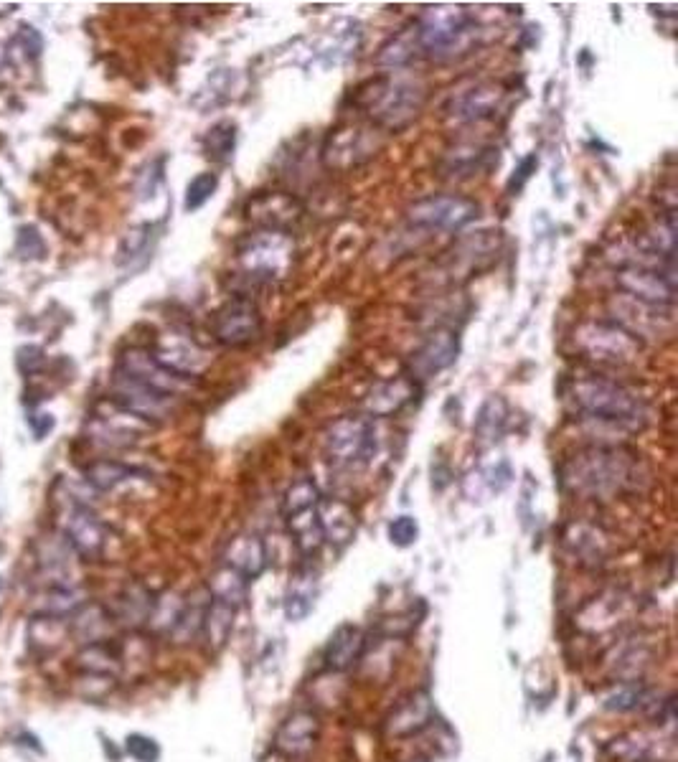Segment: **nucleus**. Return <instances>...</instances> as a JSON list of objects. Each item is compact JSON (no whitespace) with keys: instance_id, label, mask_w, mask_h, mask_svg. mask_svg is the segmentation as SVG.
Listing matches in <instances>:
<instances>
[{"instance_id":"17","label":"nucleus","mask_w":678,"mask_h":762,"mask_svg":"<svg viewBox=\"0 0 678 762\" xmlns=\"http://www.w3.org/2000/svg\"><path fill=\"white\" fill-rule=\"evenodd\" d=\"M117 374L138 381V384H143V387L153 389L155 394H163L168 399L176 397V392L186 381L173 374V371H168L163 364H158V359L150 351H145V348H127V351H122Z\"/></svg>"},{"instance_id":"14","label":"nucleus","mask_w":678,"mask_h":762,"mask_svg":"<svg viewBox=\"0 0 678 762\" xmlns=\"http://www.w3.org/2000/svg\"><path fill=\"white\" fill-rule=\"evenodd\" d=\"M630 615H633V597L620 590H610L585 602L574 615V625L587 635H602L628 623Z\"/></svg>"},{"instance_id":"37","label":"nucleus","mask_w":678,"mask_h":762,"mask_svg":"<svg viewBox=\"0 0 678 762\" xmlns=\"http://www.w3.org/2000/svg\"><path fill=\"white\" fill-rule=\"evenodd\" d=\"M417 56H422V51H419L417 34H414V23H409L407 28H402L397 36H392V39L381 46L376 61H379L381 67L404 69L409 67Z\"/></svg>"},{"instance_id":"22","label":"nucleus","mask_w":678,"mask_h":762,"mask_svg":"<svg viewBox=\"0 0 678 762\" xmlns=\"http://www.w3.org/2000/svg\"><path fill=\"white\" fill-rule=\"evenodd\" d=\"M366 646V633L353 623H343L333 630V635L328 638L326 651H323V661L331 671L343 674V671H351L353 666H359L361 656H364Z\"/></svg>"},{"instance_id":"6","label":"nucleus","mask_w":678,"mask_h":762,"mask_svg":"<svg viewBox=\"0 0 678 762\" xmlns=\"http://www.w3.org/2000/svg\"><path fill=\"white\" fill-rule=\"evenodd\" d=\"M323 453L336 470L366 468L376 453V432L369 417H338L323 437Z\"/></svg>"},{"instance_id":"18","label":"nucleus","mask_w":678,"mask_h":762,"mask_svg":"<svg viewBox=\"0 0 678 762\" xmlns=\"http://www.w3.org/2000/svg\"><path fill=\"white\" fill-rule=\"evenodd\" d=\"M376 148H379V143L371 138V130H364V127L359 125H346L338 127V130H331L320 155H323L326 168L346 171V168L369 161L371 155L376 153Z\"/></svg>"},{"instance_id":"54","label":"nucleus","mask_w":678,"mask_h":762,"mask_svg":"<svg viewBox=\"0 0 678 762\" xmlns=\"http://www.w3.org/2000/svg\"><path fill=\"white\" fill-rule=\"evenodd\" d=\"M0 587H3V580H0Z\"/></svg>"},{"instance_id":"1","label":"nucleus","mask_w":678,"mask_h":762,"mask_svg":"<svg viewBox=\"0 0 678 762\" xmlns=\"http://www.w3.org/2000/svg\"><path fill=\"white\" fill-rule=\"evenodd\" d=\"M564 486L582 498L610 501L638 488L640 470L635 455L618 448H590L567 460L562 470Z\"/></svg>"},{"instance_id":"8","label":"nucleus","mask_w":678,"mask_h":762,"mask_svg":"<svg viewBox=\"0 0 678 762\" xmlns=\"http://www.w3.org/2000/svg\"><path fill=\"white\" fill-rule=\"evenodd\" d=\"M579 348L585 351L587 359L607 366H625L638 359L640 341L630 331H625L620 323L592 321L577 331Z\"/></svg>"},{"instance_id":"20","label":"nucleus","mask_w":678,"mask_h":762,"mask_svg":"<svg viewBox=\"0 0 678 762\" xmlns=\"http://www.w3.org/2000/svg\"><path fill=\"white\" fill-rule=\"evenodd\" d=\"M435 722V704L427 691H412L399 699L397 707L386 714L384 732L389 737H412L425 732Z\"/></svg>"},{"instance_id":"4","label":"nucleus","mask_w":678,"mask_h":762,"mask_svg":"<svg viewBox=\"0 0 678 762\" xmlns=\"http://www.w3.org/2000/svg\"><path fill=\"white\" fill-rule=\"evenodd\" d=\"M414 34H417L422 56H432V59L455 56L475 36V18L463 6L427 8L414 21Z\"/></svg>"},{"instance_id":"5","label":"nucleus","mask_w":678,"mask_h":762,"mask_svg":"<svg viewBox=\"0 0 678 762\" xmlns=\"http://www.w3.org/2000/svg\"><path fill=\"white\" fill-rule=\"evenodd\" d=\"M295 242L282 232H254L237 242V262L252 285H270L290 272Z\"/></svg>"},{"instance_id":"24","label":"nucleus","mask_w":678,"mask_h":762,"mask_svg":"<svg viewBox=\"0 0 678 762\" xmlns=\"http://www.w3.org/2000/svg\"><path fill=\"white\" fill-rule=\"evenodd\" d=\"M267 547L257 534H237L224 549V567L234 569L244 580L254 582L267 569Z\"/></svg>"},{"instance_id":"21","label":"nucleus","mask_w":678,"mask_h":762,"mask_svg":"<svg viewBox=\"0 0 678 762\" xmlns=\"http://www.w3.org/2000/svg\"><path fill=\"white\" fill-rule=\"evenodd\" d=\"M417 397V381L409 374L376 381L364 397V412L371 417H394Z\"/></svg>"},{"instance_id":"48","label":"nucleus","mask_w":678,"mask_h":762,"mask_svg":"<svg viewBox=\"0 0 678 762\" xmlns=\"http://www.w3.org/2000/svg\"><path fill=\"white\" fill-rule=\"evenodd\" d=\"M148 232H150V227L148 224H143V227H135L125 234V239H122V247H120V254H125V260L127 257H135V254L143 252L145 244H148Z\"/></svg>"},{"instance_id":"49","label":"nucleus","mask_w":678,"mask_h":762,"mask_svg":"<svg viewBox=\"0 0 678 762\" xmlns=\"http://www.w3.org/2000/svg\"><path fill=\"white\" fill-rule=\"evenodd\" d=\"M44 361L46 356L39 346H23L21 351H18V366H21V371L26 376L36 374V371L44 366Z\"/></svg>"},{"instance_id":"12","label":"nucleus","mask_w":678,"mask_h":762,"mask_svg":"<svg viewBox=\"0 0 678 762\" xmlns=\"http://www.w3.org/2000/svg\"><path fill=\"white\" fill-rule=\"evenodd\" d=\"M305 209L298 196L285 191H260L249 196L244 204V219L257 232H282L290 234V229L303 219Z\"/></svg>"},{"instance_id":"23","label":"nucleus","mask_w":678,"mask_h":762,"mask_svg":"<svg viewBox=\"0 0 678 762\" xmlns=\"http://www.w3.org/2000/svg\"><path fill=\"white\" fill-rule=\"evenodd\" d=\"M506 100V89L498 82H483L475 84L473 89L463 92L460 97H455L450 105V115L455 120L473 122V120H488V117L496 115V110L501 107V102Z\"/></svg>"},{"instance_id":"25","label":"nucleus","mask_w":678,"mask_h":762,"mask_svg":"<svg viewBox=\"0 0 678 762\" xmlns=\"http://www.w3.org/2000/svg\"><path fill=\"white\" fill-rule=\"evenodd\" d=\"M318 521L320 529H323V539L336 549L348 547L353 542L356 531H359L356 511L346 501H341V498H320Z\"/></svg>"},{"instance_id":"10","label":"nucleus","mask_w":678,"mask_h":762,"mask_svg":"<svg viewBox=\"0 0 678 762\" xmlns=\"http://www.w3.org/2000/svg\"><path fill=\"white\" fill-rule=\"evenodd\" d=\"M615 282H618L620 293L625 298L653 305V308H673V300H676V277H673V270L628 262V265H623L615 272Z\"/></svg>"},{"instance_id":"29","label":"nucleus","mask_w":678,"mask_h":762,"mask_svg":"<svg viewBox=\"0 0 678 762\" xmlns=\"http://www.w3.org/2000/svg\"><path fill=\"white\" fill-rule=\"evenodd\" d=\"M234 615H237V610L234 608L221 605V602L216 600H209L204 620H201V630H199V641L209 656H216V653H221L226 648V643H229L232 630H234Z\"/></svg>"},{"instance_id":"27","label":"nucleus","mask_w":678,"mask_h":762,"mask_svg":"<svg viewBox=\"0 0 678 762\" xmlns=\"http://www.w3.org/2000/svg\"><path fill=\"white\" fill-rule=\"evenodd\" d=\"M155 595L140 582H133V585H127L125 590L120 592L117 597L115 608L110 610L112 618H115L117 625L127 630H138L148 625L150 610H153Z\"/></svg>"},{"instance_id":"41","label":"nucleus","mask_w":678,"mask_h":762,"mask_svg":"<svg viewBox=\"0 0 678 762\" xmlns=\"http://www.w3.org/2000/svg\"><path fill=\"white\" fill-rule=\"evenodd\" d=\"M320 488L315 486L313 478H300L293 486L287 488L285 496H282V516L290 519L295 514H303L308 508H315L320 503Z\"/></svg>"},{"instance_id":"26","label":"nucleus","mask_w":678,"mask_h":762,"mask_svg":"<svg viewBox=\"0 0 678 762\" xmlns=\"http://www.w3.org/2000/svg\"><path fill=\"white\" fill-rule=\"evenodd\" d=\"M115 628L117 623L115 618H112L110 608H105L100 602H84L82 608L69 618V633H72V638H77L82 646L112 641Z\"/></svg>"},{"instance_id":"53","label":"nucleus","mask_w":678,"mask_h":762,"mask_svg":"<svg viewBox=\"0 0 678 762\" xmlns=\"http://www.w3.org/2000/svg\"><path fill=\"white\" fill-rule=\"evenodd\" d=\"M407 762H427L425 757H414V760H407Z\"/></svg>"},{"instance_id":"31","label":"nucleus","mask_w":678,"mask_h":762,"mask_svg":"<svg viewBox=\"0 0 678 762\" xmlns=\"http://www.w3.org/2000/svg\"><path fill=\"white\" fill-rule=\"evenodd\" d=\"M206 592H209L211 600H216V602H221V605H229V608L239 610V608H244V605H247V600H249V580H244L239 572H234V569H229V567H224V564H221L214 575L209 577Z\"/></svg>"},{"instance_id":"3","label":"nucleus","mask_w":678,"mask_h":762,"mask_svg":"<svg viewBox=\"0 0 678 762\" xmlns=\"http://www.w3.org/2000/svg\"><path fill=\"white\" fill-rule=\"evenodd\" d=\"M569 399L579 415L600 425L640 430L645 425V407L630 389L605 376H579L569 387Z\"/></svg>"},{"instance_id":"32","label":"nucleus","mask_w":678,"mask_h":762,"mask_svg":"<svg viewBox=\"0 0 678 762\" xmlns=\"http://www.w3.org/2000/svg\"><path fill=\"white\" fill-rule=\"evenodd\" d=\"M648 689L651 686L645 681H610V686L600 691V707L615 714L638 712Z\"/></svg>"},{"instance_id":"35","label":"nucleus","mask_w":678,"mask_h":762,"mask_svg":"<svg viewBox=\"0 0 678 762\" xmlns=\"http://www.w3.org/2000/svg\"><path fill=\"white\" fill-rule=\"evenodd\" d=\"M493 158L498 161V150L488 148V145H478V148H475V145H470V148H458L445 155V171L450 173V176L470 178L478 171L491 168Z\"/></svg>"},{"instance_id":"52","label":"nucleus","mask_w":678,"mask_h":762,"mask_svg":"<svg viewBox=\"0 0 678 762\" xmlns=\"http://www.w3.org/2000/svg\"><path fill=\"white\" fill-rule=\"evenodd\" d=\"M531 168H536V158H534V155H531V158H526V161L521 163V168H519V183L513 186V188H516V191H519V188L524 186L526 181H529V176H531L529 171H531ZM513 188H511V191H513Z\"/></svg>"},{"instance_id":"16","label":"nucleus","mask_w":678,"mask_h":762,"mask_svg":"<svg viewBox=\"0 0 678 762\" xmlns=\"http://www.w3.org/2000/svg\"><path fill=\"white\" fill-rule=\"evenodd\" d=\"M320 717L310 709H298L287 714L272 737V747L285 760H305L318 747Z\"/></svg>"},{"instance_id":"46","label":"nucleus","mask_w":678,"mask_h":762,"mask_svg":"<svg viewBox=\"0 0 678 762\" xmlns=\"http://www.w3.org/2000/svg\"><path fill=\"white\" fill-rule=\"evenodd\" d=\"M125 750L135 762H158L160 760V745L148 735H130L125 740Z\"/></svg>"},{"instance_id":"42","label":"nucleus","mask_w":678,"mask_h":762,"mask_svg":"<svg viewBox=\"0 0 678 762\" xmlns=\"http://www.w3.org/2000/svg\"><path fill=\"white\" fill-rule=\"evenodd\" d=\"M506 420H508V404L503 402V397L493 394V397L483 404L478 420H475V430H478L480 440H488V442L498 440L503 427H506Z\"/></svg>"},{"instance_id":"11","label":"nucleus","mask_w":678,"mask_h":762,"mask_svg":"<svg viewBox=\"0 0 678 762\" xmlns=\"http://www.w3.org/2000/svg\"><path fill=\"white\" fill-rule=\"evenodd\" d=\"M656 661V648L645 633L620 635L602 656V669L610 681H643Z\"/></svg>"},{"instance_id":"15","label":"nucleus","mask_w":678,"mask_h":762,"mask_svg":"<svg viewBox=\"0 0 678 762\" xmlns=\"http://www.w3.org/2000/svg\"><path fill=\"white\" fill-rule=\"evenodd\" d=\"M64 539L77 557L97 562L105 554L107 529L84 503H74L64 516Z\"/></svg>"},{"instance_id":"13","label":"nucleus","mask_w":678,"mask_h":762,"mask_svg":"<svg viewBox=\"0 0 678 762\" xmlns=\"http://www.w3.org/2000/svg\"><path fill=\"white\" fill-rule=\"evenodd\" d=\"M612 762H676V742L663 729H630L605 745Z\"/></svg>"},{"instance_id":"47","label":"nucleus","mask_w":678,"mask_h":762,"mask_svg":"<svg viewBox=\"0 0 678 762\" xmlns=\"http://www.w3.org/2000/svg\"><path fill=\"white\" fill-rule=\"evenodd\" d=\"M18 254L26 257V260H36V257H44V242L36 234V229L26 227L18 232Z\"/></svg>"},{"instance_id":"2","label":"nucleus","mask_w":678,"mask_h":762,"mask_svg":"<svg viewBox=\"0 0 678 762\" xmlns=\"http://www.w3.org/2000/svg\"><path fill=\"white\" fill-rule=\"evenodd\" d=\"M425 100V84L412 77H376L353 92L356 107H361L376 127L389 133H399L417 120Z\"/></svg>"},{"instance_id":"50","label":"nucleus","mask_w":678,"mask_h":762,"mask_svg":"<svg viewBox=\"0 0 678 762\" xmlns=\"http://www.w3.org/2000/svg\"><path fill=\"white\" fill-rule=\"evenodd\" d=\"M16 41L23 44V49H26V54L31 56V59H36V56L41 54V49H44V39H41L39 31H34L31 26H23L21 31H18Z\"/></svg>"},{"instance_id":"30","label":"nucleus","mask_w":678,"mask_h":762,"mask_svg":"<svg viewBox=\"0 0 678 762\" xmlns=\"http://www.w3.org/2000/svg\"><path fill=\"white\" fill-rule=\"evenodd\" d=\"M77 666L87 676H102V679H115L122 671V651L112 641L89 643L77 653Z\"/></svg>"},{"instance_id":"44","label":"nucleus","mask_w":678,"mask_h":762,"mask_svg":"<svg viewBox=\"0 0 678 762\" xmlns=\"http://www.w3.org/2000/svg\"><path fill=\"white\" fill-rule=\"evenodd\" d=\"M216 188H219V176L211 171L199 173V176L193 178L191 183L186 186V199H183V209L186 211H199L211 196L216 194Z\"/></svg>"},{"instance_id":"33","label":"nucleus","mask_w":678,"mask_h":762,"mask_svg":"<svg viewBox=\"0 0 678 762\" xmlns=\"http://www.w3.org/2000/svg\"><path fill=\"white\" fill-rule=\"evenodd\" d=\"M84 592L74 585H54L46 587L39 597V613L36 615H46V618H56V620H67L77 613L79 608L84 605Z\"/></svg>"},{"instance_id":"40","label":"nucleus","mask_w":678,"mask_h":762,"mask_svg":"<svg viewBox=\"0 0 678 762\" xmlns=\"http://www.w3.org/2000/svg\"><path fill=\"white\" fill-rule=\"evenodd\" d=\"M237 148V125L232 120L216 122L209 133L204 135V150L211 161L226 163Z\"/></svg>"},{"instance_id":"39","label":"nucleus","mask_w":678,"mask_h":762,"mask_svg":"<svg viewBox=\"0 0 678 762\" xmlns=\"http://www.w3.org/2000/svg\"><path fill=\"white\" fill-rule=\"evenodd\" d=\"M135 473L138 470H133L125 463H117V460H97V463H92L84 470V478H87V483L94 491L105 493L117 488L120 483H125L127 478H133Z\"/></svg>"},{"instance_id":"45","label":"nucleus","mask_w":678,"mask_h":762,"mask_svg":"<svg viewBox=\"0 0 678 762\" xmlns=\"http://www.w3.org/2000/svg\"><path fill=\"white\" fill-rule=\"evenodd\" d=\"M386 534H389V542H392L394 547L407 549L419 539V524L414 516H397L394 521H389Z\"/></svg>"},{"instance_id":"19","label":"nucleus","mask_w":678,"mask_h":762,"mask_svg":"<svg viewBox=\"0 0 678 762\" xmlns=\"http://www.w3.org/2000/svg\"><path fill=\"white\" fill-rule=\"evenodd\" d=\"M460 354V338L458 333L450 331V328H435L430 336L422 341V346L412 354L409 361V369H412V379H430L437 376L440 371L450 369Z\"/></svg>"},{"instance_id":"43","label":"nucleus","mask_w":678,"mask_h":762,"mask_svg":"<svg viewBox=\"0 0 678 762\" xmlns=\"http://www.w3.org/2000/svg\"><path fill=\"white\" fill-rule=\"evenodd\" d=\"M209 592H206V600H186V605H183V613L181 618H178V625L173 628L171 638L176 643H191V641H199V630H201V620H204V613H206V605H209Z\"/></svg>"},{"instance_id":"7","label":"nucleus","mask_w":678,"mask_h":762,"mask_svg":"<svg viewBox=\"0 0 678 762\" xmlns=\"http://www.w3.org/2000/svg\"><path fill=\"white\" fill-rule=\"evenodd\" d=\"M480 204L468 196L440 194L414 201L407 209V221L414 229H435V232H458L478 219Z\"/></svg>"},{"instance_id":"28","label":"nucleus","mask_w":678,"mask_h":762,"mask_svg":"<svg viewBox=\"0 0 678 762\" xmlns=\"http://www.w3.org/2000/svg\"><path fill=\"white\" fill-rule=\"evenodd\" d=\"M315 597H318V575L313 572V567H298L295 569L293 580L287 585L285 592V618L290 623H300V620L308 618L315 608Z\"/></svg>"},{"instance_id":"9","label":"nucleus","mask_w":678,"mask_h":762,"mask_svg":"<svg viewBox=\"0 0 678 762\" xmlns=\"http://www.w3.org/2000/svg\"><path fill=\"white\" fill-rule=\"evenodd\" d=\"M262 313L257 303L247 295H237V298L226 300L211 318V333L214 341L226 348H247L262 338Z\"/></svg>"},{"instance_id":"36","label":"nucleus","mask_w":678,"mask_h":762,"mask_svg":"<svg viewBox=\"0 0 678 762\" xmlns=\"http://www.w3.org/2000/svg\"><path fill=\"white\" fill-rule=\"evenodd\" d=\"M285 521H287V529H290V536H293L295 547L300 549L303 557H313V554H318V549L326 544V539H323V529H320V521H318V506L308 508V511H303V514L290 516V519Z\"/></svg>"},{"instance_id":"51","label":"nucleus","mask_w":678,"mask_h":762,"mask_svg":"<svg viewBox=\"0 0 678 762\" xmlns=\"http://www.w3.org/2000/svg\"><path fill=\"white\" fill-rule=\"evenodd\" d=\"M28 425H31V430H34V435L39 437V440H44V437L49 435L51 430H54V417L51 415H31L28 417Z\"/></svg>"},{"instance_id":"34","label":"nucleus","mask_w":678,"mask_h":762,"mask_svg":"<svg viewBox=\"0 0 678 762\" xmlns=\"http://www.w3.org/2000/svg\"><path fill=\"white\" fill-rule=\"evenodd\" d=\"M564 547L582 562H602L607 554V539L592 526L572 524L564 531Z\"/></svg>"},{"instance_id":"38","label":"nucleus","mask_w":678,"mask_h":762,"mask_svg":"<svg viewBox=\"0 0 678 762\" xmlns=\"http://www.w3.org/2000/svg\"><path fill=\"white\" fill-rule=\"evenodd\" d=\"M183 605H186V597L178 595V592H163V595H158L153 602V610H150V618L145 628L155 635L171 638L173 628H176L178 618H181L183 613Z\"/></svg>"}]
</instances>
